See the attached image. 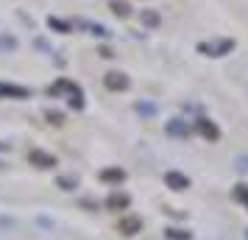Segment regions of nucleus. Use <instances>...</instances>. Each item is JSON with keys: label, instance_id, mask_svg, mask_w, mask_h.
<instances>
[{"label": "nucleus", "instance_id": "nucleus-11", "mask_svg": "<svg viewBox=\"0 0 248 240\" xmlns=\"http://www.w3.org/2000/svg\"><path fill=\"white\" fill-rule=\"evenodd\" d=\"M237 195H240V198L248 204V187H240V190H237Z\"/></svg>", "mask_w": 248, "mask_h": 240}, {"label": "nucleus", "instance_id": "nucleus-2", "mask_svg": "<svg viewBox=\"0 0 248 240\" xmlns=\"http://www.w3.org/2000/svg\"><path fill=\"white\" fill-rule=\"evenodd\" d=\"M106 84H109V90H125L128 87V79H125L123 73H109L106 76Z\"/></svg>", "mask_w": 248, "mask_h": 240}, {"label": "nucleus", "instance_id": "nucleus-9", "mask_svg": "<svg viewBox=\"0 0 248 240\" xmlns=\"http://www.w3.org/2000/svg\"><path fill=\"white\" fill-rule=\"evenodd\" d=\"M142 17H145V23H151V25H156V23H159V20H156V14H151V12H145Z\"/></svg>", "mask_w": 248, "mask_h": 240}, {"label": "nucleus", "instance_id": "nucleus-6", "mask_svg": "<svg viewBox=\"0 0 248 240\" xmlns=\"http://www.w3.org/2000/svg\"><path fill=\"white\" fill-rule=\"evenodd\" d=\"M125 201H128L125 195H112L109 198V207H125Z\"/></svg>", "mask_w": 248, "mask_h": 240}, {"label": "nucleus", "instance_id": "nucleus-1", "mask_svg": "<svg viewBox=\"0 0 248 240\" xmlns=\"http://www.w3.org/2000/svg\"><path fill=\"white\" fill-rule=\"evenodd\" d=\"M165 182H168V187H173V190H184L187 187V176H181V173H176V171H170L168 176H165Z\"/></svg>", "mask_w": 248, "mask_h": 240}, {"label": "nucleus", "instance_id": "nucleus-5", "mask_svg": "<svg viewBox=\"0 0 248 240\" xmlns=\"http://www.w3.org/2000/svg\"><path fill=\"white\" fill-rule=\"evenodd\" d=\"M198 128H201V134H206L209 140H217V128H215L209 120H201V123H198Z\"/></svg>", "mask_w": 248, "mask_h": 240}, {"label": "nucleus", "instance_id": "nucleus-8", "mask_svg": "<svg viewBox=\"0 0 248 240\" xmlns=\"http://www.w3.org/2000/svg\"><path fill=\"white\" fill-rule=\"evenodd\" d=\"M112 9H114L117 14H128V6H125V3H117V0L112 3Z\"/></svg>", "mask_w": 248, "mask_h": 240}, {"label": "nucleus", "instance_id": "nucleus-3", "mask_svg": "<svg viewBox=\"0 0 248 240\" xmlns=\"http://www.w3.org/2000/svg\"><path fill=\"white\" fill-rule=\"evenodd\" d=\"M140 229H142V221L140 218H123L120 221V232H125V235H134Z\"/></svg>", "mask_w": 248, "mask_h": 240}, {"label": "nucleus", "instance_id": "nucleus-4", "mask_svg": "<svg viewBox=\"0 0 248 240\" xmlns=\"http://www.w3.org/2000/svg\"><path fill=\"white\" fill-rule=\"evenodd\" d=\"M31 160H34L39 168H50V165H53V157H47V154H39V151H31Z\"/></svg>", "mask_w": 248, "mask_h": 240}, {"label": "nucleus", "instance_id": "nucleus-7", "mask_svg": "<svg viewBox=\"0 0 248 240\" xmlns=\"http://www.w3.org/2000/svg\"><path fill=\"white\" fill-rule=\"evenodd\" d=\"M170 131H173V134H187V126H181V123H170Z\"/></svg>", "mask_w": 248, "mask_h": 240}, {"label": "nucleus", "instance_id": "nucleus-10", "mask_svg": "<svg viewBox=\"0 0 248 240\" xmlns=\"http://www.w3.org/2000/svg\"><path fill=\"white\" fill-rule=\"evenodd\" d=\"M106 179H123V173L120 171H106Z\"/></svg>", "mask_w": 248, "mask_h": 240}]
</instances>
